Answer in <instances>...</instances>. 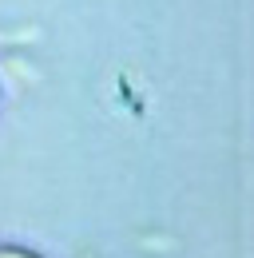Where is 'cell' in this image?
Wrapping results in <instances>:
<instances>
[{"instance_id":"1","label":"cell","mask_w":254,"mask_h":258,"mask_svg":"<svg viewBox=\"0 0 254 258\" xmlns=\"http://www.w3.org/2000/svg\"><path fill=\"white\" fill-rule=\"evenodd\" d=\"M0 258H44L32 246H20V242H0Z\"/></svg>"}]
</instances>
